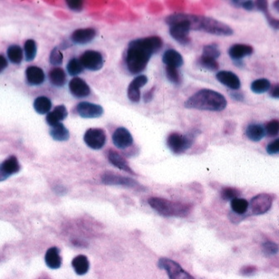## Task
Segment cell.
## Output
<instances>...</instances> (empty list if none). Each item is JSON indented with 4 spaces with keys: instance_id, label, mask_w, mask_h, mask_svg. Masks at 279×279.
<instances>
[{
    "instance_id": "6da1fadb",
    "label": "cell",
    "mask_w": 279,
    "mask_h": 279,
    "mask_svg": "<svg viewBox=\"0 0 279 279\" xmlns=\"http://www.w3.org/2000/svg\"><path fill=\"white\" fill-rule=\"evenodd\" d=\"M163 41L159 36L132 40L128 45L126 53V63L130 74L142 73L153 55L162 49Z\"/></svg>"
},
{
    "instance_id": "7a4b0ae2",
    "label": "cell",
    "mask_w": 279,
    "mask_h": 279,
    "mask_svg": "<svg viewBox=\"0 0 279 279\" xmlns=\"http://www.w3.org/2000/svg\"><path fill=\"white\" fill-rule=\"evenodd\" d=\"M227 100L220 92L210 89H201L188 98L184 102L186 108L201 111H222L227 106Z\"/></svg>"
},
{
    "instance_id": "3957f363",
    "label": "cell",
    "mask_w": 279,
    "mask_h": 279,
    "mask_svg": "<svg viewBox=\"0 0 279 279\" xmlns=\"http://www.w3.org/2000/svg\"><path fill=\"white\" fill-rule=\"evenodd\" d=\"M191 30L202 31L216 36H231L233 30L228 25L209 17L187 14Z\"/></svg>"
},
{
    "instance_id": "277c9868",
    "label": "cell",
    "mask_w": 279,
    "mask_h": 279,
    "mask_svg": "<svg viewBox=\"0 0 279 279\" xmlns=\"http://www.w3.org/2000/svg\"><path fill=\"white\" fill-rule=\"evenodd\" d=\"M148 203L152 209L164 216L185 218L192 210V205L190 203L171 201L158 197L150 198Z\"/></svg>"
},
{
    "instance_id": "5b68a950",
    "label": "cell",
    "mask_w": 279,
    "mask_h": 279,
    "mask_svg": "<svg viewBox=\"0 0 279 279\" xmlns=\"http://www.w3.org/2000/svg\"><path fill=\"white\" fill-rule=\"evenodd\" d=\"M165 22L170 26V34L175 40L181 44H187L190 42L191 26L187 14H171L165 19Z\"/></svg>"
},
{
    "instance_id": "8992f818",
    "label": "cell",
    "mask_w": 279,
    "mask_h": 279,
    "mask_svg": "<svg viewBox=\"0 0 279 279\" xmlns=\"http://www.w3.org/2000/svg\"><path fill=\"white\" fill-rule=\"evenodd\" d=\"M194 138L190 135L172 132L166 139V145L174 154H183L192 147Z\"/></svg>"
},
{
    "instance_id": "52a82bcc",
    "label": "cell",
    "mask_w": 279,
    "mask_h": 279,
    "mask_svg": "<svg viewBox=\"0 0 279 279\" xmlns=\"http://www.w3.org/2000/svg\"><path fill=\"white\" fill-rule=\"evenodd\" d=\"M158 265L166 272L170 279H195L179 263L167 257L160 258Z\"/></svg>"
},
{
    "instance_id": "ba28073f",
    "label": "cell",
    "mask_w": 279,
    "mask_h": 279,
    "mask_svg": "<svg viewBox=\"0 0 279 279\" xmlns=\"http://www.w3.org/2000/svg\"><path fill=\"white\" fill-rule=\"evenodd\" d=\"M101 180L106 185H117L124 187L141 189V186L138 182L129 177H123L118 174L113 173L111 171H106L101 175Z\"/></svg>"
},
{
    "instance_id": "9c48e42d",
    "label": "cell",
    "mask_w": 279,
    "mask_h": 279,
    "mask_svg": "<svg viewBox=\"0 0 279 279\" xmlns=\"http://www.w3.org/2000/svg\"><path fill=\"white\" fill-rule=\"evenodd\" d=\"M273 203H274L273 195L267 193H261L251 199L250 207L253 214L262 215L270 210Z\"/></svg>"
},
{
    "instance_id": "30bf717a",
    "label": "cell",
    "mask_w": 279,
    "mask_h": 279,
    "mask_svg": "<svg viewBox=\"0 0 279 279\" xmlns=\"http://www.w3.org/2000/svg\"><path fill=\"white\" fill-rule=\"evenodd\" d=\"M84 141L92 150H100L106 143V134L101 128H90L84 135Z\"/></svg>"
},
{
    "instance_id": "8fae6325",
    "label": "cell",
    "mask_w": 279,
    "mask_h": 279,
    "mask_svg": "<svg viewBox=\"0 0 279 279\" xmlns=\"http://www.w3.org/2000/svg\"><path fill=\"white\" fill-rule=\"evenodd\" d=\"M79 60L83 68L90 71L100 70L104 64V58L101 53L94 50L85 51L79 57Z\"/></svg>"
},
{
    "instance_id": "7c38bea8",
    "label": "cell",
    "mask_w": 279,
    "mask_h": 279,
    "mask_svg": "<svg viewBox=\"0 0 279 279\" xmlns=\"http://www.w3.org/2000/svg\"><path fill=\"white\" fill-rule=\"evenodd\" d=\"M76 112L80 117L86 119L98 118L104 113L102 106L95 103L81 101L76 106Z\"/></svg>"
},
{
    "instance_id": "4fadbf2b",
    "label": "cell",
    "mask_w": 279,
    "mask_h": 279,
    "mask_svg": "<svg viewBox=\"0 0 279 279\" xmlns=\"http://www.w3.org/2000/svg\"><path fill=\"white\" fill-rule=\"evenodd\" d=\"M21 166L15 155H11L0 164V182L4 181L9 177L19 173Z\"/></svg>"
},
{
    "instance_id": "5bb4252c",
    "label": "cell",
    "mask_w": 279,
    "mask_h": 279,
    "mask_svg": "<svg viewBox=\"0 0 279 279\" xmlns=\"http://www.w3.org/2000/svg\"><path fill=\"white\" fill-rule=\"evenodd\" d=\"M112 142L118 149H127L132 146L133 136L125 127H118L112 135Z\"/></svg>"
},
{
    "instance_id": "9a60e30c",
    "label": "cell",
    "mask_w": 279,
    "mask_h": 279,
    "mask_svg": "<svg viewBox=\"0 0 279 279\" xmlns=\"http://www.w3.org/2000/svg\"><path fill=\"white\" fill-rule=\"evenodd\" d=\"M216 78L220 83L229 89L239 90L241 87V81L239 76L230 71H220L216 74Z\"/></svg>"
},
{
    "instance_id": "2e32d148",
    "label": "cell",
    "mask_w": 279,
    "mask_h": 279,
    "mask_svg": "<svg viewBox=\"0 0 279 279\" xmlns=\"http://www.w3.org/2000/svg\"><path fill=\"white\" fill-rule=\"evenodd\" d=\"M148 78L145 75H140L136 76L134 79L130 84L129 85L127 90L128 98L132 102H138L141 100V87H143L147 84Z\"/></svg>"
},
{
    "instance_id": "e0dca14e",
    "label": "cell",
    "mask_w": 279,
    "mask_h": 279,
    "mask_svg": "<svg viewBox=\"0 0 279 279\" xmlns=\"http://www.w3.org/2000/svg\"><path fill=\"white\" fill-rule=\"evenodd\" d=\"M107 159L109 162L111 163V165H114L115 167H117L121 171H125L127 173L136 176V174L131 169L127 159L122 154H120L119 152H116L114 150H109V152H107Z\"/></svg>"
},
{
    "instance_id": "ac0fdd59",
    "label": "cell",
    "mask_w": 279,
    "mask_h": 279,
    "mask_svg": "<svg viewBox=\"0 0 279 279\" xmlns=\"http://www.w3.org/2000/svg\"><path fill=\"white\" fill-rule=\"evenodd\" d=\"M71 93L77 98H87L91 94V88L83 79L74 77L69 82Z\"/></svg>"
},
{
    "instance_id": "d6986e66",
    "label": "cell",
    "mask_w": 279,
    "mask_h": 279,
    "mask_svg": "<svg viewBox=\"0 0 279 279\" xmlns=\"http://www.w3.org/2000/svg\"><path fill=\"white\" fill-rule=\"evenodd\" d=\"M97 35V31L92 27L79 28L71 35V40L76 44H87L92 42Z\"/></svg>"
},
{
    "instance_id": "ffe728a7",
    "label": "cell",
    "mask_w": 279,
    "mask_h": 279,
    "mask_svg": "<svg viewBox=\"0 0 279 279\" xmlns=\"http://www.w3.org/2000/svg\"><path fill=\"white\" fill-rule=\"evenodd\" d=\"M26 79L31 86H40L45 81L44 70L37 66H30L26 69Z\"/></svg>"
},
{
    "instance_id": "44dd1931",
    "label": "cell",
    "mask_w": 279,
    "mask_h": 279,
    "mask_svg": "<svg viewBox=\"0 0 279 279\" xmlns=\"http://www.w3.org/2000/svg\"><path fill=\"white\" fill-rule=\"evenodd\" d=\"M253 52H254L253 47L248 44H234L233 46H231L228 50V54L234 61H240L244 57L252 55Z\"/></svg>"
},
{
    "instance_id": "7402d4cb",
    "label": "cell",
    "mask_w": 279,
    "mask_h": 279,
    "mask_svg": "<svg viewBox=\"0 0 279 279\" xmlns=\"http://www.w3.org/2000/svg\"><path fill=\"white\" fill-rule=\"evenodd\" d=\"M163 63L166 67L179 68L184 64V58L182 55L175 49H169L165 51L162 57Z\"/></svg>"
},
{
    "instance_id": "603a6c76",
    "label": "cell",
    "mask_w": 279,
    "mask_h": 279,
    "mask_svg": "<svg viewBox=\"0 0 279 279\" xmlns=\"http://www.w3.org/2000/svg\"><path fill=\"white\" fill-rule=\"evenodd\" d=\"M68 117V110L64 105L56 106L54 110L48 113L46 122L51 127L61 123L62 121Z\"/></svg>"
},
{
    "instance_id": "cb8c5ba5",
    "label": "cell",
    "mask_w": 279,
    "mask_h": 279,
    "mask_svg": "<svg viewBox=\"0 0 279 279\" xmlns=\"http://www.w3.org/2000/svg\"><path fill=\"white\" fill-rule=\"evenodd\" d=\"M45 263L51 269H58L62 266V257L60 250L57 247H51L45 254Z\"/></svg>"
},
{
    "instance_id": "d4e9b609",
    "label": "cell",
    "mask_w": 279,
    "mask_h": 279,
    "mask_svg": "<svg viewBox=\"0 0 279 279\" xmlns=\"http://www.w3.org/2000/svg\"><path fill=\"white\" fill-rule=\"evenodd\" d=\"M245 135L250 141L257 142V141H260L265 136V129H264V127L260 124L253 123L247 127Z\"/></svg>"
},
{
    "instance_id": "484cf974",
    "label": "cell",
    "mask_w": 279,
    "mask_h": 279,
    "mask_svg": "<svg viewBox=\"0 0 279 279\" xmlns=\"http://www.w3.org/2000/svg\"><path fill=\"white\" fill-rule=\"evenodd\" d=\"M49 81L55 87H62L67 83V74L63 68H52L49 74Z\"/></svg>"
},
{
    "instance_id": "4316f807",
    "label": "cell",
    "mask_w": 279,
    "mask_h": 279,
    "mask_svg": "<svg viewBox=\"0 0 279 279\" xmlns=\"http://www.w3.org/2000/svg\"><path fill=\"white\" fill-rule=\"evenodd\" d=\"M72 266L77 275H84L89 270L90 263L85 255H78L72 261Z\"/></svg>"
},
{
    "instance_id": "83f0119b",
    "label": "cell",
    "mask_w": 279,
    "mask_h": 279,
    "mask_svg": "<svg viewBox=\"0 0 279 279\" xmlns=\"http://www.w3.org/2000/svg\"><path fill=\"white\" fill-rule=\"evenodd\" d=\"M50 136L55 141H68L70 137V133L65 126L62 123H59L51 128Z\"/></svg>"
},
{
    "instance_id": "f1b7e54d",
    "label": "cell",
    "mask_w": 279,
    "mask_h": 279,
    "mask_svg": "<svg viewBox=\"0 0 279 279\" xmlns=\"http://www.w3.org/2000/svg\"><path fill=\"white\" fill-rule=\"evenodd\" d=\"M33 108L38 114L44 115L49 113L51 108V100L44 96L38 97L34 100Z\"/></svg>"
},
{
    "instance_id": "f546056e",
    "label": "cell",
    "mask_w": 279,
    "mask_h": 279,
    "mask_svg": "<svg viewBox=\"0 0 279 279\" xmlns=\"http://www.w3.org/2000/svg\"><path fill=\"white\" fill-rule=\"evenodd\" d=\"M7 56H8V60L12 63L20 64L24 57V52H23L22 49L19 45L14 44V45L8 47V50H7Z\"/></svg>"
},
{
    "instance_id": "4dcf8cb0",
    "label": "cell",
    "mask_w": 279,
    "mask_h": 279,
    "mask_svg": "<svg viewBox=\"0 0 279 279\" xmlns=\"http://www.w3.org/2000/svg\"><path fill=\"white\" fill-rule=\"evenodd\" d=\"M271 82L268 79H257L251 83V90L256 94H263L271 89Z\"/></svg>"
},
{
    "instance_id": "1f68e13d",
    "label": "cell",
    "mask_w": 279,
    "mask_h": 279,
    "mask_svg": "<svg viewBox=\"0 0 279 279\" xmlns=\"http://www.w3.org/2000/svg\"><path fill=\"white\" fill-rule=\"evenodd\" d=\"M231 209L235 214H244L250 208V203L243 198H236L230 201Z\"/></svg>"
},
{
    "instance_id": "d6a6232c",
    "label": "cell",
    "mask_w": 279,
    "mask_h": 279,
    "mask_svg": "<svg viewBox=\"0 0 279 279\" xmlns=\"http://www.w3.org/2000/svg\"><path fill=\"white\" fill-rule=\"evenodd\" d=\"M38 51V46L33 39H27L25 44V58L27 62L34 60Z\"/></svg>"
},
{
    "instance_id": "836d02e7",
    "label": "cell",
    "mask_w": 279,
    "mask_h": 279,
    "mask_svg": "<svg viewBox=\"0 0 279 279\" xmlns=\"http://www.w3.org/2000/svg\"><path fill=\"white\" fill-rule=\"evenodd\" d=\"M198 63L201 68L211 71V72L218 71L220 68V64L218 63V61L216 59H214V58H211V57L201 56L200 59L198 60Z\"/></svg>"
},
{
    "instance_id": "e575fe53",
    "label": "cell",
    "mask_w": 279,
    "mask_h": 279,
    "mask_svg": "<svg viewBox=\"0 0 279 279\" xmlns=\"http://www.w3.org/2000/svg\"><path fill=\"white\" fill-rule=\"evenodd\" d=\"M67 70L71 76H76V75H78L83 72L84 68L80 62V60L74 57L68 62V65H67Z\"/></svg>"
},
{
    "instance_id": "d590c367",
    "label": "cell",
    "mask_w": 279,
    "mask_h": 279,
    "mask_svg": "<svg viewBox=\"0 0 279 279\" xmlns=\"http://www.w3.org/2000/svg\"><path fill=\"white\" fill-rule=\"evenodd\" d=\"M165 75L169 81L172 84L179 85L181 82V76L179 74L178 68H171V67H165Z\"/></svg>"
},
{
    "instance_id": "8d00e7d4",
    "label": "cell",
    "mask_w": 279,
    "mask_h": 279,
    "mask_svg": "<svg viewBox=\"0 0 279 279\" xmlns=\"http://www.w3.org/2000/svg\"><path fill=\"white\" fill-rule=\"evenodd\" d=\"M240 195H241L240 190L233 187H224L220 191L221 198L224 201H233L234 199L239 198Z\"/></svg>"
},
{
    "instance_id": "74e56055",
    "label": "cell",
    "mask_w": 279,
    "mask_h": 279,
    "mask_svg": "<svg viewBox=\"0 0 279 279\" xmlns=\"http://www.w3.org/2000/svg\"><path fill=\"white\" fill-rule=\"evenodd\" d=\"M265 133L269 137H274L279 134V120H271L270 122H267L264 126Z\"/></svg>"
},
{
    "instance_id": "f35d334b",
    "label": "cell",
    "mask_w": 279,
    "mask_h": 279,
    "mask_svg": "<svg viewBox=\"0 0 279 279\" xmlns=\"http://www.w3.org/2000/svg\"><path fill=\"white\" fill-rule=\"evenodd\" d=\"M202 56L203 57H211L214 59H216L220 56V49L214 44H209L203 47V53Z\"/></svg>"
},
{
    "instance_id": "ab89813d",
    "label": "cell",
    "mask_w": 279,
    "mask_h": 279,
    "mask_svg": "<svg viewBox=\"0 0 279 279\" xmlns=\"http://www.w3.org/2000/svg\"><path fill=\"white\" fill-rule=\"evenodd\" d=\"M262 250L266 255L272 256V255L277 254L279 253V246L276 243H274L271 240H267L262 244Z\"/></svg>"
},
{
    "instance_id": "60d3db41",
    "label": "cell",
    "mask_w": 279,
    "mask_h": 279,
    "mask_svg": "<svg viewBox=\"0 0 279 279\" xmlns=\"http://www.w3.org/2000/svg\"><path fill=\"white\" fill-rule=\"evenodd\" d=\"M49 61H50L51 65H62L63 62V55L57 48H54L51 50L50 57H49Z\"/></svg>"
},
{
    "instance_id": "b9f144b4",
    "label": "cell",
    "mask_w": 279,
    "mask_h": 279,
    "mask_svg": "<svg viewBox=\"0 0 279 279\" xmlns=\"http://www.w3.org/2000/svg\"><path fill=\"white\" fill-rule=\"evenodd\" d=\"M266 152L268 154H279V138L275 139L268 144L266 147Z\"/></svg>"
},
{
    "instance_id": "7bdbcfd3",
    "label": "cell",
    "mask_w": 279,
    "mask_h": 279,
    "mask_svg": "<svg viewBox=\"0 0 279 279\" xmlns=\"http://www.w3.org/2000/svg\"><path fill=\"white\" fill-rule=\"evenodd\" d=\"M257 272V268L254 265L244 266L240 269V274L243 276L250 277L254 275Z\"/></svg>"
},
{
    "instance_id": "ee69618b",
    "label": "cell",
    "mask_w": 279,
    "mask_h": 279,
    "mask_svg": "<svg viewBox=\"0 0 279 279\" xmlns=\"http://www.w3.org/2000/svg\"><path fill=\"white\" fill-rule=\"evenodd\" d=\"M68 8H70L73 11L79 12L81 11L83 8V2L80 0H72V1H67L66 2Z\"/></svg>"
},
{
    "instance_id": "f6af8a7d",
    "label": "cell",
    "mask_w": 279,
    "mask_h": 279,
    "mask_svg": "<svg viewBox=\"0 0 279 279\" xmlns=\"http://www.w3.org/2000/svg\"><path fill=\"white\" fill-rule=\"evenodd\" d=\"M263 14L265 15L268 20V24L270 25L272 27H274L275 29L279 30V19H274V17H272L268 12V8H266L263 11Z\"/></svg>"
},
{
    "instance_id": "bcb514c9",
    "label": "cell",
    "mask_w": 279,
    "mask_h": 279,
    "mask_svg": "<svg viewBox=\"0 0 279 279\" xmlns=\"http://www.w3.org/2000/svg\"><path fill=\"white\" fill-rule=\"evenodd\" d=\"M239 7H241V8L246 9L248 11H251L253 9H254L255 3L253 1H244V2L239 1Z\"/></svg>"
},
{
    "instance_id": "7dc6e473",
    "label": "cell",
    "mask_w": 279,
    "mask_h": 279,
    "mask_svg": "<svg viewBox=\"0 0 279 279\" xmlns=\"http://www.w3.org/2000/svg\"><path fill=\"white\" fill-rule=\"evenodd\" d=\"M269 95L274 99H279V84H275L269 90Z\"/></svg>"
},
{
    "instance_id": "c3c4849f",
    "label": "cell",
    "mask_w": 279,
    "mask_h": 279,
    "mask_svg": "<svg viewBox=\"0 0 279 279\" xmlns=\"http://www.w3.org/2000/svg\"><path fill=\"white\" fill-rule=\"evenodd\" d=\"M8 61L3 55H0V74L3 73L6 68H8Z\"/></svg>"
},
{
    "instance_id": "681fc988",
    "label": "cell",
    "mask_w": 279,
    "mask_h": 279,
    "mask_svg": "<svg viewBox=\"0 0 279 279\" xmlns=\"http://www.w3.org/2000/svg\"><path fill=\"white\" fill-rule=\"evenodd\" d=\"M154 89L151 90L150 92H147L146 95L144 96V99H145L146 101L152 100V96H153V92H154Z\"/></svg>"
},
{
    "instance_id": "f907efd6",
    "label": "cell",
    "mask_w": 279,
    "mask_h": 279,
    "mask_svg": "<svg viewBox=\"0 0 279 279\" xmlns=\"http://www.w3.org/2000/svg\"><path fill=\"white\" fill-rule=\"evenodd\" d=\"M232 97L237 101H242L244 99V96L242 95L241 93H238V92H234V93H233Z\"/></svg>"
},
{
    "instance_id": "816d5d0a",
    "label": "cell",
    "mask_w": 279,
    "mask_h": 279,
    "mask_svg": "<svg viewBox=\"0 0 279 279\" xmlns=\"http://www.w3.org/2000/svg\"><path fill=\"white\" fill-rule=\"evenodd\" d=\"M273 5H274V9L279 13V0H277V1L274 2Z\"/></svg>"
}]
</instances>
